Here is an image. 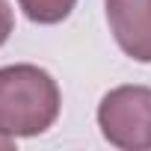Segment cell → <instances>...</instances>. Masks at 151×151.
Listing matches in <instances>:
<instances>
[{
	"label": "cell",
	"instance_id": "cell-1",
	"mask_svg": "<svg viewBox=\"0 0 151 151\" xmlns=\"http://www.w3.org/2000/svg\"><path fill=\"white\" fill-rule=\"evenodd\" d=\"M59 86L39 65L0 68V136H39L59 116Z\"/></svg>",
	"mask_w": 151,
	"mask_h": 151
},
{
	"label": "cell",
	"instance_id": "cell-4",
	"mask_svg": "<svg viewBox=\"0 0 151 151\" xmlns=\"http://www.w3.org/2000/svg\"><path fill=\"white\" fill-rule=\"evenodd\" d=\"M77 0H18V6L33 24H59L71 15Z\"/></svg>",
	"mask_w": 151,
	"mask_h": 151
},
{
	"label": "cell",
	"instance_id": "cell-5",
	"mask_svg": "<svg viewBox=\"0 0 151 151\" xmlns=\"http://www.w3.org/2000/svg\"><path fill=\"white\" fill-rule=\"evenodd\" d=\"M12 27H15L12 9H9L6 0H0V45H6V39L12 36Z\"/></svg>",
	"mask_w": 151,
	"mask_h": 151
},
{
	"label": "cell",
	"instance_id": "cell-2",
	"mask_svg": "<svg viewBox=\"0 0 151 151\" xmlns=\"http://www.w3.org/2000/svg\"><path fill=\"white\" fill-rule=\"evenodd\" d=\"M98 127L104 139L124 151L151 148V89L116 86L98 104Z\"/></svg>",
	"mask_w": 151,
	"mask_h": 151
},
{
	"label": "cell",
	"instance_id": "cell-3",
	"mask_svg": "<svg viewBox=\"0 0 151 151\" xmlns=\"http://www.w3.org/2000/svg\"><path fill=\"white\" fill-rule=\"evenodd\" d=\"M107 21L130 59L151 62V0H107Z\"/></svg>",
	"mask_w": 151,
	"mask_h": 151
}]
</instances>
